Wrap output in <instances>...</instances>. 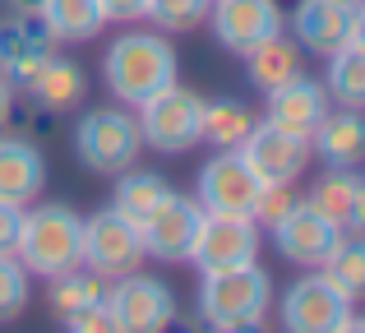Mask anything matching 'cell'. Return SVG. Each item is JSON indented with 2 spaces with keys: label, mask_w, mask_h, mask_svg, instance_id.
I'll list each match as a JSON object with an SVG mask.
<instances>
[{
  "label": "cell",
  "mask_w": 365,
  "mask_h": 333,
  "mask_svg": "<svg viewBox=\"0 0 365 333\" xmlns=\"http://www.w3.org/2000/svg\"><path fill=\"white\" fill-rule=\"evenodd\" d=\"M241 158L255 167L259 180H292L296 185V176L310 167V139L287 135L273 121H255V130L241 144Z\"/></svg>",
  "instance_id": "15"
},
{
  "label": "cell",
  "mask_w": 365,
  "mask_h": 333,
  "mask_svg": "<svg viewBox=\"0 0 365 333\" xmlns=\"http://www.w3.org/2000/svg\"><path fill=\"white\" fill-rule=\"evenodd\" d=\"M107 297V278H98V273H79V269H70V273H61V278H51V310H56V319L61 315H70V310H79V306H93V301H102Z\"/></svg>",
  "instance_id": "28"
},
{
  "label": "cell",
  "mask_w": 365,
  "mask_h": 333,
  "mask_svg": "<svg viewBox=\"0 0 365 333\" xmlns=\"http://www.w3.org/2000/svg\"><path fill=\"white\" fill-rule=\"evenodd\" d=\"M28 310V269L19 255H0V324L19 319Z\"/></svg>",
  "instance_id": "30"
},
{
  "label": "cell",
  "mask_w": 365,
  "mask_h": 333,
  "mask_svg": "<svg viewBox=\"0 0 365 333\" xmlns=\"http://www.w3.org/2000/svg\"><path fill=\"white\" fill-rule=\"evenodd\" d=\"M208 19H213V37L236 56H245L264 37L282 33V5L277 0H213Z\"/></svg>",
  "instance_id": "14"
},
{
  "label": "cell",
  "mask_w": 365,
  "mask_h": 333,
  "mask_svg": "<svg viewBox=\"0 0 365 333\" xmlns=\"http://www.w3.org/2000/svg\"><path fill=\"white\" fill-rule=\"evenodd\" d=\"M46 185V163L37 153V144L19 135H0V199L28 208V199H37Z\"/></svg>",
  "instance_id": "18"
},
{
  "label": "cell",
  "mask_w": 365,
  "mask_h": 333,
  "mask_svg": "<svg viewBox=\"0 0 365 333\" xmlns=\"http://www.w3.org/2000/svg\"><path fill=\"white\" fill-rule=\"evenodd\" d=\"M324 83H329L324 93H329L338 107L365 111V51H356V46H338V51L329 56V74H324Z\"/></svg>",
  "instance_id": "26"
},
{
  "label": "cell",
  "mask_w": 365,
  "mask_h": 333,
  "mask_svg": "<svg viewBox=\"0 0 365 333\" xmlns=\"http://www.w3.org/2000/svg\"><path fill=\"white\" fill-rule=\"evenodd\" d=\"M347 5H351V9H365V0H347Z\"/></svg>",
  "instance_id": "39"
},
{
  "label": "cell",
  "mask_w": 365,
  "mask_h": 333,
  "mask_svg": "<svg viewBox=\"0 0 365 333\" xmlns=\"http://www.w3.org/2000/svg\"><path fill=\"white\" fill-rule=\"evenodd\" d=\"M351 14L356 9L347 0H301L292 9V42L301 51L333 56L338 46H347L351 37Z\"/></svg>",
  "instance_id": "16"
},
{
  "label": "cell",
  "mask_w": 365,
  "mask_h": 333,
  "mask_svg": "<svg viewBox=\"0 0 365 333\" xmlns=\"http://www.w3.org/2000/svg\"><path fill=\"white\" fill-rule=\"evenodd\" d=\"M259 222L245 213H204L199 241L190 250V260L199 264V273L208 269H232V264H250L259 260Z\"/></svg>",
  "instance_id": "12"
},
{
  "label": "cell",
  "mask_w": 365,
  "mask_h": 333,
  "mask_svg": "<svg viewBox=\"0 0 365 333\" xmlns=\"http://www.w3.org/2000/svg\"><path fill=\"white\" fill-rule=\"evenodd\" d=\"M264 98H268V121H273L277 130H287V135H301V139H310L314 130H319V121L329 116V93H324V83L305 79V74H296L292 83L264 93Z\"/></svg>",
  "instance_id": "17"
},
{
  "label": "cell",
  "mask_w": 365,
  "mask_h": 333,
  "mask_svg": "<svg viewBox=\"0 0 365 333\" xmlns=\"http://www.w3.org/2000/svg\"><path fill=\"white\" fill-rule=\"evenodd\" d=\"M208 5L213 0H148L143 19H153L158 33H195L208 19Z\"/></svg>",
  "instance_id": "29"
},
{
  "label": "cell",
  "mask_w": 365,
  "mask_h": 333,
  "mask_svg": "<svg viewBox=\"0 0 365 333\" xmlns=\"http://www.w3.org/2000/svg\"><path fill=\"white\" fill-rule=\"evenodd\" d=\"M199 227H204V208H199V199L171 190V195L162 199L158 213L139 227L143 255H153V260H162V264H185L190 250H195V241H199Z\"/></svg>",
  "instance_id": "10"
},
{
  "label": "cell",
  "mask_w": 365,
  "mask_h": 333,
  "mask_svg": "<svg viewBox=\"0 0 365 333\" xmlns=\"http://www.w3.org/2000/svg\"><path fill=\"white\" fill-rule=\"evenodd\" d=\"M9 107H14V88H9V83L0 79V125L9 121Z\"/></svg>",
  "instance_id": "37"
},
{
  "label": "cell",
  "mask_w": 365,
  "mask_h": 333,
  "mask_svg": "<svg viewBox=\"0 0 365 333\" xmlns=\"http://www.w3.org/2000/svg\"><path fill=\"white\" fill-rule=\"evenodd\" d=\"M148 260L143 255V236L139 227L130 222L116 208H102V213L83 217V264H88L98 278H120V273H134Z\"/></svg>",
  "instance_id": "7"
},
{
  "label": "cell",
  "mask_w": 365,
  "mask_h": 333,
  "mask_svg": "<svg viewBox=\"0 0 365 333\" xmlns=\"http://www.w3.org/2000/svg\"><path fill=\"white\" fill-rule=\"evenodd\" d=\"M139 148H143L139 121L120 107H98L74 125V153L98 176H120L125 167L139 163Z\"/></svg>",
  "instance_id": "4"
},
{
  "label": "cell",
  "mask_w": 365,
  "mask_h": 333,
  "mask_svg": "<svg viewBox=\"0 0 365 333\" xmlns=\"http://www.w3.org/2000/svg\"><path fill=\"white\" fill-rule=\"evenodd\" d=\"M245 70H250V83H255L259 93H273L282 88V83H292L301 70V46L292 42L287 33H273L264 37V42H255L245 51Z\"/></svg>",
  "instance_id": "21"
},
{
  "label": "cell",
  "mask_w": 365,
  "mask_h": 333,
  "mask_svg": "<svg viewBox=\"0 0 365 333\" xmlns=\"http://www.w3.org/2000/svg\"><path fill=\"white\" fill-rule=\"evenodd\" d=\"M102 9H107V19H143L148 0H102Z\"/></svg>",
  "instance_id": "34"
},
{
  "label": "cell",
  "mask_w": 365,
  "mask_h": 333,
  "mask_svg": "<svg viewBox=\"0 0 365 333\" xmlns=\"http://www.w3.org/2000/svg\"><path fill=\"white\" fill-rule=\"evenodd\" d=\"M264 180L255 176V167L241 158V148H217L199 171V208L204 213H245L255 208V195Z\"/></svg>",
  "instance_id": "9"
},
{
  "label": "cell",
  "mask_w": 365,
  "mask_h": 333,
  "mask_svg": "<svg viewBox=\"0 0 365 333\" xmlns=\"http://www.w3.org/2000/svg\"><path fill=\"white\" fill-rule=\"evenodd\" d=\"M102 74H107V88L116 93V102L139 107L153 93H162L167 83H176L180 56L162 33H125L107 46Z\"/></svg>",
  "instance_id": "2"
},
{
  "label": "cell",
  "mask_w": 365,
  "mask_h": 333,
  "mask_svg": "<svg viewBox=\"0 0 365 333\" xmlns=\"http://www.w3.org/2000/svg\"><path fill=\"white\" fill-rule=\"evenodd\" d=\"M61 324H65V329H74V333H107V329H111L107 301H93V306L70 310V315H61Z\"/></svg>",
  "instance_id": "32"
},
{
  "label": "cell",
  "mask_w": 365,
  "mask_h": 333,
  "mask_svg": "<svg viewBox=\"0 0 365 333\" xmlns=\"http://www.w3.org/2000/svg\"><path fill=\"white\" fill-rule=\"evenodd\" d=\"M250 130H255V111L245 102H236V98L204 102V139L213 148H241Z\"/></svg>",
  "instance_id": "25"
},
{
  "label": "cell",
  "mask_w": 365,
  "mask_h": 333,
  "mask_svg": "<svg viewBox=\"0 0 365 333\" xmlns=\"http://www.w3.org/2000/svg\"><path fill=\"white\" fill-rule=\"evenodd\" d=\"M171 195V185H167V176H158V171H134V167H125L120 171V180H116V195H111V208L116 213H125L134 227H143L153 213L162 208V199Z\"/></svg>",
  "instance_id": "23"
},
{
  "label": "cell",
  "mask_w": 365,
  "mask_h": 333,
  "mask_svg": "<svg viewBox=\"0 0 365 333\" xmlns=\"http://www.w3.org/2000/svg\"><path fill=\"white\" fill-rule=\"evenodd\" d=\"M37 14H42V24L51 28L56 46H79V42H93V37L102 33V24H107V9H102V0H42L37 5Z\"/></svg>",
  "instance_id": "22"
},
{
  "label": "cell",
  "mask_w": 365,
  "mask_h": 333,
  "mask_svg": "<svg viewBox=\"0 0 365 333\" xmlns=\"http://www.w3.org/2000/svg\"><path fill=\"white\" fill-rule=\"evenodd\" d=\"M268 232H273V241H277V255L292 260V264H301V269H319V264L333 255V245L342 241V227L329 222L324 213H314L305 199L282 217V222L268 227Z\"/></svg>",
  "instance_id": "13"
},
{
  "label": "cell",
  "mask_w": 365,
  "mask_h": 333,
  "mask_svg": "<svg viewBox=\"0 0 365 333\" xmlns=\"http://www.w3.org/2000/svg\"><path fill=\"white\" fill-rule=\"evenodd\" d=\"M134 121H139L143 144L167 158L190 153L195 144H204V98H195L190 88H176V83H167L148 102H139Z\"/></svg>",
  "instance_id": "5"
},
{
  "label": "cell",
  "mask_w": 365,
  "mask_h": 333,
  "mask_svg": "<svg viewBox=\"0 0 365 333\" xmlns=\"http://www.w3.org/2000/svg\"><path fill=\"white\" fill-rule=\"evenodd\" d=\"M347 46L365 51V9H356V14H351V37H347Z\"/></svg>",
  "instance_id": "36"
},
{
  "label": "cell",
  "mask_w": 365,
  "mask_h": 333,
  "mask_svg": "<svg viewBox=\"0 0 365 333\" xmlns=\"http://www.w3.org/2000/svg\"><path fill=\"white\" fill-rule=\"evenodd\" d=\"M310 148L329 167H347V171L361 167L365 163V111H356V107L329 111L319 121V130L310 135Z\"/></svg>",
  "instance_id": "20"
},
{
  "label": "cell",
  "mask_w": 365,
  "mask_h": 333,
  "mask_svg": "<svg viewBox=\"0 0 365 333\" xmlns=\"http://www.w3.org/2000/svg\"><path fill=\"white\" fill-rule=\"evenodd\" d=\"M107 315H111V329L120 333H162L171 329L176 319V297L162 278H148V273H120L111 278L107 287Z\"/></svg>",
  "instance_id": "6"
},
{
  "label": "cell",
  "mask_w": 365,
  "mask_h": 333,
  "mask_svg": "<svg viewBox=\"0 0 365 333\" xmlns=\"http://www.w3.org/2000/svg\"><path fill=\"white\" fill-rule=\"evenodd\" d=\"M277 315L292 333H342V324L351 315V301L324 273H305V278H296L287 287Z\"/></svg>",
  "instance_id": "8"
},
{
  "label": "cell",
  "mask_w": 365,
  "mask_h": 333,
  "mask_svg": "<svg viewBox=\"0 0 365 333\" xmlns=\"http://www.w3.org/2000/svg\"><path fill=\"white\" fill-rule=\"evenodd\" d=\"M28 102H33L37 111H70L83 102V93H88V79H83L79 61H65V56H46L42 70L33 74V79L24 83Z\"/></svg>",
  "instance_id": "19"
},
{
  "label": "cell",
  "mask_w": 365,
  "mask_h": 333,
  "mask_svg": "<svg viewBox=\"0 0 365 333\" xmlns=\"http://www.w3.org/2000/svg\"><path fill=\"white\" fill-rule=\"evenodd\" d=\"M319 269L351 306H365V232H342V241L333 245V255Z\"/></svg>",
  "instance_id": "24"
},
{
  "label": "cell",
  "mask_w": 365,
  "mask_h": 333,
  "mask_svg": "<svg viewBox=\"0 0 365 333\" xmlns=\"http://www.w3.org/2000/svg\"><path fill=\"white\" fill-rule=\"evenodd\" d=\"M51 51H56V37H51V28L42 24L37 9H14V14L0 24V79H5L9 88H24V83L42 70V61Z\"/></svg>",
  "instance_id": "11"
},
{
  "label": "cell",
  "mask_w": 365,
  "mask_h": 333,
  "mask_svg": "<svg viewBox=\"0 0 365 333\" xmlns=\"http://www.w3.org/2000/svg\"><path fill=\"white\" fill-rule=\"evenodd\" d=\"M14 255L28 273H42V278H61L70 269H83V217L70 204L24 208Z\"/></svg>",
  "instance_id": "3"
},
{
  "label": "cell",
  "mask_w": 365,
  "mask_h": 333,
  "mask_svg": "<svg viewBox=\"0 0 365 333\" xmlns=\"http://www.w3.org/2000/svg\"><path fill=\"white\" fill-rule=\"evenodd\" d=\"M351 185H356V176H351L347 167H329V176L314 180V190L305 195V204L347 232V222H351Z\"/></svg>",
  "instance_id": "27"
},
{
  "label": "cell",
  "mask_w": 365,
  "mask_h": 333,
  "mask_svg": "<svg viewBox=\"0 0 365 333\" xmlns=\"http://www.w3.org/2000/svg\"><path fill=\"white\" fill-rule=\"evenodd\" d=\"M347 232H365V176H356V185H351V222Z\"/></svg>",
  "instance_id": "35"
},
{
  "label": "cell",
  "mask_w": 365,
  "mask_h": 333,
  "mask_svg": "<svg viewBox=\"0 0 365 333\" xmlns=\"http://www.w3.org/2000/svg\"><path fill=\"white\" fill-rule=\"evenodd\" d=\"M273 306V278L250 264H232V269H208L199 282V315L217 333H245L259 329Z\"/></svg>",
  "instance_id": "1"
},
{
  "label": "cell",
  "mask_w": 365,
  "mask_h": 333,
  "mask_svg": "<svg viewBox=\"0 0 365 333\" xmlns=\"http://www.w3.org/2000/svg\"><path fill=\"white\" fill-rule=\"evenodd\" d=\"M19 222H24V208L9 204V199H0V255H14Z\"/></svg>",
  "instance_id": "33"
},
{
  "label": "cell",
  "mask_w": 365,
  "mask_h": 333,
  "mask_svg": "<svg viewBox=\"0 0 365 333\" xmlns=\"http://www.w3.org/2000/svg\"><path fill=\"white\" fill-rule=\"evenodd\" d=\"M296 204H301V195L292 190V180H264V185H259V195H255L250 217H255L259 227H273V222H282Z\"/></svg>",
  "instance_id": "31"
},
{
  "label": "cell",
  "mask_w": 365,
  "mask_h": 333,
  "mask_svg": "<svg viewBox=\"0 0 365 333\" xmlns=\"http://www.w3.org/2000/svg\"><path fill=\"white\" fill-rule=\"evenodd\" d=\"M5 5H9V9H37L42 0H5Z\"/></svg>",
  "instance_id": "38"
}]
</instances>
